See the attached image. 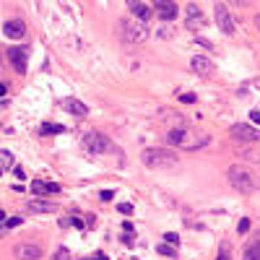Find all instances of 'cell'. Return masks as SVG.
I'll use <instances>...</instances> for the list:
<instances>
[{"label": "cell", "mask_w": 260, "mask_h": 260, "mask_svg": "<svg viewBox=\"0 0 260 260\" xmlns=\"http://www.w3.org/2000/svg\"><path fill=\"white\" fill-rule=\"evenodd\" d=\"M208 141H211L208 135H195V133H190L185 125L172 128L167 133V143L169 146H177V148H185V151H198V148L208 146Z\"/></svg>", "instance_id": "1"}, {"label": "cell", "mask_w": 260, "mask_h": 260, "mask_svg": "<svg viewBox=\"0 0 260 260\" xmlns=\"http://www.w3.org/2000/svg\"><path fill=\"white\" fill-rule=\"evenodd\" d=\"M247 229H250V218H242V221L237 224V232H239V234H245Z\"/></svg>", "instance_id": "25"}, {"label": "cell", "mask_w": 260, "mask_h": 260, "mask_svg": "<svg viewBox=\"0 0 260 260\" xmlns=\"http://www.w3.org/2000/svg\"><path fill=\"white\" fill-rule=\"evenodd\" d=\"M13 253H16V260H39L42 258V247L34 242H18Z\"/></svg>", "instance_id": "8"}, {"label": "cell", "mask_w": 260, "mask_h": 260, "mask_svg": "<svg viewBox=\"0 0 260 260\" xmlns=\"http://www.w3.org/2000/svg\"><path fill=\"white\" fill-rule=\"evenodd\" d=\"M3 34L8 37V39H24V34H26V24L24 21H8L5 26H3Z\"/></svg>", "instance_id": "14"}, {"label": "cell", "mask_w": 260, "mask_h": 260, "mask_svg": "<svg viewBox=\"0 0 260 260\" xmlns=\"http://www.w3.org/2000/svg\"><path fill=\"white\" fill-rule=\"evenodd\" d=\"M123 229H125V234H130V232H133V221H125Z\"/></svg>", "instance_id": "33"}, {"label": "cell", "mask_w": 260, "mask_h": 260, "mask_svg": "<svg viewBox=\"0 0 260 260\" xmlns=\"http://www.w3.org/2000/svg\"><path fill=\"white\" fill-rule=\"evenodd\" d=\"M5 94H8V86H5V84H0V99H3Z\"/></svg>", "instance_id": "34"}, {"label": "cell", "mask_w": 260, "mask_h": 260, "mask_svg": "<svg viewBox=\"0 0 260 260\" xmlns=\"http://www.w3.org/2000/svg\"><path fill=\"white\" fill-rule=\"evenodd\" d=\"M55 260H71V253H68L65 247H60L57 253H55Z\"/></svg>", "instance_id": "23"}, {"label": "cell", "mask_w": 260, "mask_h": 260, "mask_svg": "<svg viewBox=\"0 0 260 260\" xmlns=\"http://www.w3.org/2000/svg\"><path fill=\"white\" fill-rule=\"evenodd\" d=\"M190 65H193V71L201 73V76H211V73L216 71V65H214L208 57H203V55H195L193 60H190Z\"/></svg>", "instance_id": "13"}, {"label": "cell", "mask_w": 260, "mask_h": 260, "mask_svg": "<svg viewBox=\"0 0 260 260\" xmlns=\"http://www.w3.org/2000/svg\"><path fill=\"white\" fill-rule=\"evenodd\" d=\"M179 99H182L185 104H193V102H195V96H193V94H182V96H179Z\"/></svg>", "instance_id": "31"}, {"label": "cell", "mask_w": 260, "mask_h": 260, "mask_svg": "<svg viewBox=\"0 0 260 260\" xmlns=\"http://www.w3.org/2000/svg\"><path fill=\"white\" fill-rule=\"evenodd\" d=\"M84 148L88 154H109L115 151V143L109 141L104 133H96V130H88L84 135Z\"/></svg>", "instance_id": "5"}, {"label": "cell", "mask_w": 260, "mask_h": 260, "mask_svg": "<svg viewBox=\"0 0 260 260\" xmlns=\"http://www.w3.org/2000/svg\"><path fill=\"white\" fill-rule=\"evenodd\" d=\"M16 164V159L11 151H0V167H13Z\"/></svg>", "instance_id": "20"}, {"label": "cell", "mask_w": 260, "mask_h": 260, "mask_svg": "<svg viewBox=\"0 0 260 260\" xmlns=\"http://www.w3.org/2000/svg\"><path fill=\"white\" fill-rule=\"evenodd\" d=\"M151 5H154L156 16H162L164 21L177 18V3H174V0H151Z\"/></svg>", "instance_id": "11"}, {"label": "cell", "mask_w": 260, "mask_h": 260, "mask_svg": "<svg viewBox=\"0 0 260 260\" xmlns=\"http://www.w3.org/2000/svg\"><path fill=\"white\" fill-rule=\"evenodd\" d=\"M117 211H120V214H125V216H130V214H133V206H130V203H120V206H117Z\"/></svg>", "instance_id": "24"}, {"label": "cell", "mask_w": 260, "mask_h": 260, "mask_svg": "<svg viewBox=\"0 0 260 260\" xmlns=\"http://www.w3.org/2000/svg\"><path fill=\"white\" fill-rule=\"evenodd\" d=\"M250 120H253L255 125H260V109H253V112H250Z\"/></svg>", "instance_id": "29"}, {"label": "cell", "mask_w": 260, "mask_h": 260, "mask_svg": "<svg viewBox=\"0 0 260 260\" xmlns=\"http://www.w3.org/2000/svg\"><path fill=\"white\" fill-rule=\"evenodd\" d=\"M13 174H16L18 179H26V174H24V169H21V167H16V169H13Z\"/></svg>", "instance_id": "32"}, {"label": "cell", "mask_w": 260, "mask_h": 260, "mask_svg": "<svg viewBox=\"0 0 260 260\" xmlns=\"http://www.w3.org/2000/svg\"><path fill=\"white\" fill-rule=\"evenodd\" d=\"M26 208L32 214H52V211H57V203L52 201V198H32V201L26 203Z\"/></svg>", "instance_id": "10"}, {"label": "cell", "mask_w": 260, "mask_h": 260, "mask_svg": "<svg viewBox=\"0 0 260 260\" xmlns=\"http://www.w3.org/2000/svg\"><path fill=\"white\" fill-rule=\"evenodd\" d=\"M185 24H187V29H203L206 26V16L201 13V8L187 5L185 8Z\"/></svg>", "instance_id": "12"}, {"label": "cell", "mask_w": 260, "mask_h": 260, "mask_svg": "<svg viewBox=\"0 0 260 260\" xmlns=\"http://www.w3.org/2000/svg\"><path fill=\"white\" fill-rule=\"evenodd\" d=\"M26 57H29L26 47H11V49H8V60H11V65H13L16 73H26Z\"/></svg>", "instance_id": "9"}, {"label": "cell", "mask_w": 260, "mask_h": 260, "mask_svg": "<svg viewBox=\"0 0 260 260\" xmlns=\"http://www.w3.org/2000/svg\"><path fill=\"white\" fill-rule=\"evenodd\" d=\"M96 260H107V255L104 253H96Z\"/></svg>", "instance_id": "38"}, {"label": "cell", "mask_w": 260, "mask_h": 260, "mask_svg": "<svg viewBox=\"0 0 260 260\" xmlns=\"http://www.w3.org/2000/svg\"><path fill=\"white\" fill-rule=\"evenodd\" d=\"M156 253H162V255H169V258H174V255H177V247H172V245H159V247H156Z\"/></svg>", "instance_id": "21"}, {"label": "cell", "mask_w": 260, "mask_h": 260, "mask_svg": "<svg viewBox=\"0 0 260 260\" xmlns=\"http://www.w3.org/2000/svg\"><path fill=\"white\" fill-rule=\"evenodd\" d=\"M128 5H130V8H135V5H141V0H128Z\"/></svg>", "instance_id": "35"}, {"label": "cell", "mask_w": 260, "mask_h": 260, "mask_svg": "<svg viewBox=\"0 0 260 260\" xmlns=\"http://www.w3.org/2000/svg\"><path fill=\"white\" fill-rule=\"evenodd\" d=\"M232 3H237V5H250V0H232Z\"/></svg>", "instance_id": "36"}, {"label": "cell", "mask_w": 260, "mask_h": 260, "mask_svg": "<svg viewBox=\"0 0 260 260\" xmlns=\"http://www.w3.org/2000/svg\"><path fill=\"white\" fill-rule=\"evenodd\" d=\"M120 32H123V39L128 44H141V42H146V37H148L146 24L135 21V18H123V21H120Z\"/></svg>", "instance_id": "4"}, {"label": "cell", "mask_w": 260, "mask_h": 260, "mask_svg": "<svg viewBox=\"0 0 260 260\" xmlns=\"http://www.w3.org/2000/svg\"><path fill=\"white\" fill-rule=\"evenodd\" d=\"M242 260H260V242H255V245H250V247L245 250V255H242Z\"/></svg>", "instance_id": "18"}, {"label": "cell", "mask_w": 260, "mask_h": 260, "mask_svg": "<svg viewBox=\"0 0 260 260\" xmlns=\"http://www.w3.org/2000/svg\"><path fill=\"white\" fill-rule=\"evenodd\" d=\"M195 42L201 44V47H206V49H214V44L208 42V39H203V37H195Z\"/></svg>", "instance_id": "28"}, {"label": "cell", "mask_w": 260, "mask_h": 260, "mask_svg": "<svg viewBox=\"0 0 260 260\" xmlns=\"http://www.w3.org/2000/svg\"><path fill=\"white\" fill-rule=\"evenodd\" d=\"M226 179H229V185H232L234 190H239V193H255V190L260 187V179L255 177L253 169H247L242 164H232L226 169Z\"/></svg>", "instance_id": "2"}, {"label": "cell", "mask_w": 260, "mask_h": 260, "mask_svg": "<svg viewBox=\"0 0 260 260\" xmlns=\"http://www.w3.org/2000/svg\"><path fill=\"white\" fill-rule=\"evenodd\" d=\"M164 239H167V245H172V247H177V245H179V237H177L174 232H169V234H164Z\"/></svg>", "instance_id": "22"}, {"label": "cell", "mask_w": 260, "mask_h": 260, "mask_svg": "<svg viewBox=\"0 0 260 260\" xmlns=\"http://www.w3.org/2000/svg\"><path fill=\"white\" fill-rule=\"evenodd\" d=\"M39 133L42 135H49V133H65V125H57V123H44L39 128Z\"/></svg>", "instance_id": "17"}, {"label": "cell", "mask_w": 260, "mask_h": 260, "mask_svg": "<svg viewBox=\"0 0 260 260\" xmlns=\"http://www.w3.org/2000/svg\"><path fill=\"white\" fill-rule=\"evenodd\" d=\"M112 198H115L112 190H102V201H112Z\"/></svg>", "instance_id": "30"}, {"label": "cell", "mask_w": 260, "mask_h": 260, "mask_svg": "<svg viewBox=\"0 0 260 260\" xmlns=\"http://www.w3.org/2000/svg\"><path fill=\"white\" fill-rule=\"evenodd\" d=\"M141 162L148 169H174L179 164V156L172 148H146L141 154Z\"/></svg>", "instance_id": "3"}, {"label": "cell", "mask_w": 260, "mask_h": 260, "mask_svg": "<svg viewBox=\"0 0 260 260\" xmlns=\"http://www.w3.org/2000/svg\"><path fill=\"white\" fill-rule=\"evenodd\" d=\"M0 174H3V167H0Z\"/></svg>", "instance_id": "40"}, {"label": "cell", "mask_w": 260, "mask_h": 260, "mask_svg": "<svg viewBox=\"0 0 260 260\" xmlns=\"http://www.w3.org/2000/svg\"><path fill=\"white\" fill-rule=\"evenodd\" d=\"M32 193L34 195H52V193H60V185H52V182H42V179H32Z\"/></svg>", "instance_id": "15"}, {"label": "cell", "mask_w": 260, "mask_h": 260, "mask_svg": "<svg viewBox=\"0 0 260 260\" xmlns=\"http://www.w3.org/2000/svg\"><path fill=\"white\" fill-rule=\"evenodd\" d=\"M229 135L234 138V141H239V143H255L258 138H260V133L253 128V125H245V123H239V125H232V130H229Z\"/></svg>", "instance_id": "7"}, {"label": "cell", "mask_w": 260, "mask_h": 260, "mask_svg": "<svg viewBox=\"0 0 260 260\" xmlns=\"http://www.w3.org/2000/svg\"><path fill=\"white\" fill-rule=\"evenodd\" d=\"M216 24H218V32H224L226 37H232L234 32H237V24H234V18H232V13H229V8L226 5H221V3H216Z\"/></svg>", "instance_id": "6"}, {"label": "cell", "mask_w": 260, "mask_h": 260, "mask_svg": "<svg viewBox=\"0 0 260 260\" xmlns=\"http://www.w3.org/2000/svg\"><path fill=\"white\" fill-rule=\"evenodd\" d=\"M65 107L71 109V112H76L78 117H86V115H88V107H86L84 102H78V99H68Z\"/></svg>", "instance_id": "16"}, {"label": "cell", "mask_w": 260, "mask_h": 260, "mask_svg": "<svg viewBox=\"0 0 260 260\" xmlns=\"http://www.w3.org/2000/svg\"><path fill=\"white\" fill-rule=\"evenodd\" d=\"M216 260H229V253H226V250H224V253H221V255H218Z\"/></svg>", "instance_id": "37"}, {"label": "cell", "mask_w": 260, "mask_h": 260, "mask_svg": "<svg viewBox=\"0 0 260 260\" xmlns=\"http://www.w3.org/2000/svg\"><path fill=\"white\" fill-rule=\"evenodd\" d=\"M68 221H71L73 226H78V229H84V226H86V224L81 221V216H68Z\"/></svg>", "instance_id": "27"}, {"label": "cell", "mask_w": 260, "mask_h": 260, "mask_svg": "<svg viewBox=\"0 0 260 260\" xmlns=\"http://www.w3.org/2000/svg\"><path fill=\"white\" fill-rule=\"evenodd\" d=\"M135 16H138V21H148V18H151V8L148 5H135Z\"/></svg>", "instance_id": "19"}, {"label": "cell", "mask_w": 260, "mask_h": 260, "mask_svg": "<svg viewBox=\"0 0 260 260\" xmlns=\"http://www.w3.org/2000/svg\"><path fill=\"white\" fill-rule=\"evenodd\" d=\"M255 26L260 29V16H255Z\"/></svg>", "instance_id": "39"}, {"label": "cell", "mask_w": 260, "mask_h": 260, "mask_svg": "<svg viewBox=\"0 0 260 260\" xmlns=\"http://www.w3.org/2000/svg\"><path fill=\"white\" fill-rule=\"evenodd\" d=\"M18 224H21V216H13V218H8V221H5V229H13Z\"/></svg>", "instance_id": "26"}]
</instances>
